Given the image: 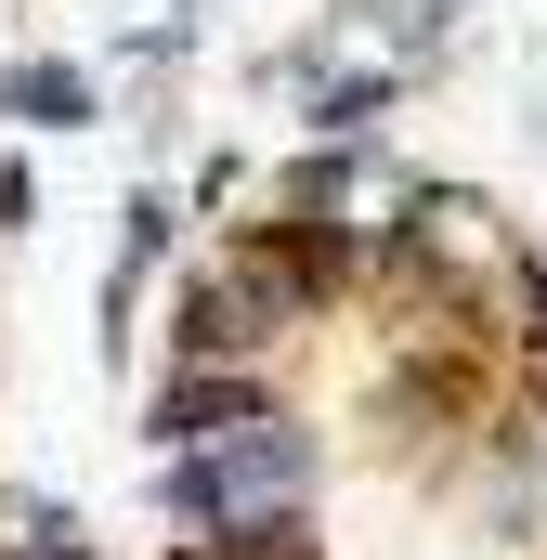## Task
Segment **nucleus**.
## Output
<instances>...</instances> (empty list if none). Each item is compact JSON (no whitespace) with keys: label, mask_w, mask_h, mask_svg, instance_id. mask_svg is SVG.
<instances>
[{"label":"nucleus","mask_w":547,"mask_h":560,"mask_svg":"<svg viewBox=\"0 0 547 560\" xmlns=\"http://www.w3.org/2000/svg\"><path fill=\"white\" fill-rule=\"evenodd\" d=\"M300 469H313V456H300V430L261 418L248 443L222 430V456H196V469H183V509H209V522H222V509H248V495H287Z\"/></svg>","instance_id":"1"},{"label":"nucleus","mask_w":547,"mask_h":560,"mask_svg":"<svg viewBox=\"0 0 547 560\" xmlns=\"http://www.w3.org/2000/svg\"><path fill=\"white\" fill-rule=\"evenodd\" d=\"M26 560H79V548H26Z\"/></svg>","instance_id":"2"}]
</instances>
